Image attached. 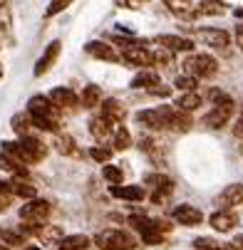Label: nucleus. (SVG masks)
I'll use <instances>...</instances> for the list:
<instances>
[{"label":"nucleus","instance_id":"obj_1","mask_svg":"<svg viewBox=\"0 0 243 250\" xmlns=\"http://www.w3.org/2000/svg\"><path fill=\"white\" fill-rule=\"evenodd\" d=\"M3 154L15 159L18 164H38L47 156V146L35 136H22L20 141H3Z\"/></svg>","mask_w":243,"mask_h":250},{"label":"nucleus","instance_id":"obj_43","mask_svg":"<svg viewBox=\"0 0 243 250\" xmlns=\"http://www.w3.org/2000/svg\"><path fill=\"white\" fill-rule=\"evenodd\" d=\"M69 3H72V0H52V3L47 5V10H45V15L47 18H52V15H57V13H62Z\"/></svg>","mask_w":243,"mask_h":250},{"label":"nucleus","instance_id":"obj_8","mask_svg":"<svg viewBox=\"0 0 243 250\" xmlns=\"http://www.w3.org/2000/svg\"><path fill=\"white\" fill-rule=\"evenodd\" d=\"M114 129H117V122L110 119V117H104V114H97V117L89 119V134H92L97 141H107V139H112Z\"/></svg>","mask_w":243,"mask_h":250},{"label":"nucleus","instance_id":"obj_48","mask_svg":"<svg viewBox=\"0 0 243 250\" xmlns=\"http://www.w3.org/2000/svg\"><path fill=\"white\" fill-rule=\"evenodd\" d=\"M233 248H236V250H243V235H238V238L233 240Z\"/></svg>","mask_w":243,"mask_h":250},{"label":"nucleus","instance_id":"obj_47","mask_svg":"<svg viewBox=\"0 0 243 250\" xmlns=\"http://www.w3.org/2000/svg\"><path fill=\"white\" fill-rule=\"evenodd\" d=\"M236 45H238V50L243 52V30H238V32H236Z\"/></svg>","mask_w":243,"mask_h":250},{"label":"nucleus","instance_id":"obj_44","mask_svg":"<svg viewBox=\"0 0 243 250\" xmlns=\"http://www.w3.org/2000/svg\"><path fill=\"white\" fill-rule=\"evenodd\" d=\"M10 203H13V193H8V191H0V213H5Z\"/></svg>","mask_w":243,"mask_h":250},{"label":"nucleus","instance_id":"obj_11","mask_svg":"<svg viewBox=\"0 0 243 250\" xmlns=\"http://www.w3.org/2000/svg\"><path fill=\"white\" fill-rule=\"evenodd\" d=\"M87 55L97 57V60H104V62H119V52L110 45V42H104V40H92L87 42Z\"/></svg>","mask_w":243,"mask_h":250},{"label":"nucleus","instance_id":"obj_38","mask_svg":"<svg viewBox=\"0 0 243 250\" xmlns=\"http://www.w3.org/2000/svg\"><path fill=\"white\" fill-rule=\"evenodd\" d=\"M196 84H199V80H196V77H191V75H179V77H177V82H174V87L181 89V92H194V89H196Z\"/></svg>","mask_w":243,"mask_h":250},{"label":"nucleus","instance_id":"obj_21","mask_svg":"<svg viewBox=\"0 0 243 250\" xmlns=\"http://www.w3.org/2000/svg\"><path fill=\"white\" fill-rule=\"evenodd\" d=\"M110 193L114 196V198H124V201H142L147 193H144V188L142 186H112L110 188Z\"/></svg>","mask_w":243,"mask_h":250},{"label":"nucleus","instance_id":"obj_20","mask_svg":"<svg viewBox=\"0 0 243 250\" xmlns=\"http://www.w3.org/2000/svg\"><path fill=\"white\" fill-rule=\"evenodd\" d=\"M119 60L136 64V67H147V64H152V52H147L144 47H127V50H122Z\"/></svg>","mask_w":243,"mask_h":250},{"label":"nucleus","instance_id":"obj_50","mask_svg":"<svg viewBox=\"0 0 243 250\" xmlns=\"http://www.w3.org/2000/svg\"><path fill=\"white\" fill-rule=\"evenodd\" d=\"M25 250H40V248H32V245H30V248H25Z\"/></svg>","mask_w":243,"mask_h":250},{"label":"nucleus","instance_id":"obj_33","mask_svg":"<svg viewBox=\"0 0 243 250\" xmlns=\"http://www.w3.org/2000/svg\"><path fill=\"white\" fill-rule=\"evenodd\" d=\"M166 5L171 8L174 15H181V18H191L194 15V5L189 0H166Z\"/></svg>","mask_w":243,"mask_h":250},{"label":"nucleus","instance_id":"obj_37","mask_svg":"<svg viewBox=\"0 0 243 250\" xmlns=\"http://www.w3.org/2000/svg\"><path fill=\"white\" fill-rule=\"evenodd\" d=\"M171 55H174V52H169V50L159 47V50L152 55V64H159V67L169 69V67H171V62H174V57H171Z\"/></svg>","mask_w":243,"mask_h":250},{"label":"nucleus","instance_id":"obj_22","mask_svg":"<svg viewBox=\"0 0 243 250\" xmlns=\"http://www.w3.org/2000/svg\"><path fill=\"white\" fill-rule=\"evenodd\" d=\"M55 149H57L62 156H80L77 141L69 136V134H57V136H55Z\"/></svg>","mask_w":243,"mask_h":250},{"label":"nucleus","instance_id":"obj_52","mask_svg":"<svg viewBox=\"0 0 243 250\" xmlns=\"http://www.w3.org/2000/svg\"><path fill=\"white\" fill-rule=\"evenodd\" d=\"M241 114H243V102H241Z\"/></svg>","mask_w":243,"mask_h":250},{"label":"nucleus","instance_id":"obj_5","mask_svg":"<svg viewBox=\"0 0 243 250\" xmlns=\"http://www.w3.org/2000/svg\"><path fill=\"white\" fill-rule=\"evenodd\" d=\"M52 213V206L43 198H30L22 208H20V218L27 223H45Z\"/></svg>","mask_w":243,"mask_h":250},{"label":"nucleus","instance_id":"obj_32","mask_svg":"<svg viewBox=\"0 0 243 250\" xmlns=\"http://www.w3.org/2000/svg\"><path fill=\"white\" fill-rule=\"evenodd\" d=\"M223 3H216V0H206V3L194 8V15H223Z\"/></svg>","mask_w":243,"mask_h":250},{"label":"nucleus","instance_id":"obj_16","mask_svg":"<svg viewBox=\"0 0 243 250\" xmlns=\"http://www.w3.org/2000/svg\"><path fill=\"white\" fill-rule=\"evenodd\" d=\"M55 106H65V109H75V106L80 104V97L72 92V89H67V87H55L47 97Z\"/></svg>","mask_w":243,"mask_h":250},{"label":"nucleus","instance_id":"obj_13","mask_svg":"<svg viewBox=\"0 0 243 250\" xmlns=\"http://www.w3.org/2000/svg\"><path fill=\"white\" fill-rule=\"evenodd\" d=\"M166 122H169V129L181 131V134H186V131L194 126V119H191L186 112L177 109V106H166Z\"/></svg>","mask_w":243,"mask_h":250},{"label":"nucleus","instance_id":"obj_34","mask_svg":"<svg viewBox=\"0 0 243 250\" xmlns=\"http://www.w3.org/2000/svg\"><path fill=\"white\" fill-rule=\"evenodd\" d=\"M30 126H32V122H30V114H15L13 117V129H15V134L22 139V136H32L30 134Z\"/></svg>","mask_w":243,"mask_h":250},{"label":"nucleus","instance_id":"obj_29","mask_svg":"<svg viewBox=\"0 0 243 250\" xmlns=\"http://www.w3.org/2000/svg\"><path fill=\"white\" fill-rule=\"evenodd\" d=\"M156 84H161V77L156 75V72H139L134 80H132V87L134 89H152V87H156Z\"/></svg>","mask_w":243,"mask_h":250},{"label":"nucleus","instance_id":"obj_9","mask_svg":"<svg viewBox=\"0 0 243 250\" xmlns=\"http://www.w3.org/2000/svg\"><path fill=\"white\" fill-rule=\"evenodd\" d=\"M171 216H174V221H177V223H181V226H186V228H194V226H199V223L203 221V213H201L196 206H189V203L177 206Z\"/></svg>","mask_w":243,"mask_h":250},{"label":"nucleus","instance_id":"obj_28","mask_svg":"<svg viewBox=\"0 0 243 250\" xmlns=\"http://www.w3.org/2000/svg\"><path fill=\"white\" fill-rule=\"evenodd\" d=\"M80 102H82L85 109H94V106H99V104H102V92H99V87H94V84L85 87Z\"/></svg>","mask_w":243,"mask_h":250},{"label":"nucleus","instance_id":"obj_15","mask_svg":"<svg viewBox=\"0 0 243 250\" xmlns=\"http://www.w3.org/2000/svg\"><path fill=\"white\" fill-rule=\"evenodd\" d=\"M208 223H211V228L214 230H219V233H228V230H233L236 226H238V216L236 213H231V210H216L211 218H208Z\"/></svg>","mask_w":243,"mask_h":250},{"label":"nucleus","instance_id":"obj_36","mask_svg":"<svg viewBox=\"0 0 243 250\" xmlns=\"http://www.w3.org/2000/svg\"><path fill=\"white\" fill-rule=\"evenodd\" d=\"M10 35V13L5 8V0H0V40Z\"/></svg>","mask_w":243,"mask_h":250},{"label":"nucleus","instance_id":"obj_10","mask_svg":"<svg viewBox=\"0 0 243 250\" xmlns=\"http://www.w3.org/2000/svg\"><path fill=\"white\" fill-rule=\"evenodd\" d=\"M60 50H62V42L60 40H52L47 47H45V52H43V57L38 60V64H35V77H43L47 69L57 62V57H60Z\"/></svg>","mask_w":243,"mask_h":250},{"label":"nucleus","instance_id":"obj_35","mask_svg":"<svg viewBox=\"0 0 243 250\" xmlns=\"http://www.w3.org/2000/svg\"><path fill=\"white\" fill-rule=\"evenodd\" d=\"M102 176L107 178L112 186H119V184L124 181V173H122V168H117V166H102Z\"/></svg>","mask_w":243,"mask_h":250},{"label":"nucleus","instance_id":"obj_27","mask_svg":"<svg viewBox=\"0 0 243 250\" xmlns=\"http://www.w3.org/2000/svg\"><path fill=\"white\" fill-rule=\"evenodd\" d=\"M102 114L110 117V119H114V122H122L127 112H124V106H122L117 99H102Z\"/></svg>","mask_w":243,"mask_h":250},{"label":"nucleus","instance_id":"obj_17","mask_svg":"<svg viewBox=\"0 0 243 250\" xmlns=\"http://www.w3.org/2000/svg\"><path fill=\"white\" fill-rule=\"evenodd\" d=\"M231 114H233V106H214V109L203 117V124L208 129H221V126L228 124Z\"/></svg>","mask_w":243,"mask_h":250},{"label":"nucleus","instance_id":"obj_40","mask_svg":"<svg viewBox=\"0 0 243 250\" xmlns=\"http://www.w3.org/2000/svg\"><path fill=\"white\" fill-rule=\"evenodd\" d=\"M0 238H3V245H25V235H20L18 230H0Z\"/></svg>","mask_w":243,"mask_h":250},{"label":"nucleus","instance_id":"obj_14","mask_svg":"<svg viewBox=\"0 0 243 250\" xmlns=\"http://www.w3.org/2000/svg\"><path fill=\"white\" fill-rule=\"evenodd\" d=\"M156 42L169 52H191L194 50V42L189 38H181V35H159Z\"/></svg>","mask_w":243,"mask_h":250},{"label":"nucleus","instance_id":"obj_25","mask_svg":"<svg viewBox=\"0 0 243 250\" xmlns=\"http://www.w3.org/2000/svg\"><path fill=\"white\" fill-rule=\"evenodd\" d=\"M92 245V240L87 235H62L60 240V250H87Z\"/></svg>","mask_w":243,"mask_h":250},{"label":"nucleus","instance_id":"obj_19","mask_svg":"<svg viewBox=\"0 0 243 250\" xmlns=\"http://www.w3.org/2000/svg\"><path fill=\"white\" fill-rule=\"evenodd\" d=\"M216 203L221 208H228V206H241L243 203V184H231L221 191V196L216 198Z\"/></svg>","mask_w":243,"mask_h":250},{"label":"nucleus","instance_id":"obj_41","mask_svg":"<svg viewBox=\"0 0 243 250\" xmlns=\"http://www.w3.org/2000/svg\"><path fill=\"white\" fill-rule=\"evenodd\" d=\"M194 245H196L199 250H221V248H223V243H219V240H214V238H196Z\"/></svg>","mask_w":243,"mask_h":250},{"label":"nucleus","instance_id":"obj_45","mask_svg":"<svg viewBox=\"0 0 243 250\" xmlns=\"http://www.w3.org/2000/svg\"><path fill=\"white\" fill-rule=\"evenodd\" d=\"M149 94H154V97H169L171 94V87H164V84H156V87H152V89H147Z\"/></svg>","mask_w":243,"mask_h":250},{"label":"nucleus","instance_id":"obj_49","mask_svg":"<svg viewBox=\"0 0 243 250\" xmlns=\"http://www.w3.org/2000/svg\"><path fill=\"white\" fill-rule=\"evenodd\" d=\"M236 18H243V8H236V13H233Z\"/></svg>","mask_w":243,"mask_h":250},{"label":"nucleus","instance_id":"obj_2","mask_svg":"<svg viewBox=\"0 0 243 250\" xmlns=\"http://www.w3.org/2000/svg\"><path fill=\"white\" fill-rule=\"evenodd\" d=\"M94 243H97L99 250H134V248H136V240H134L129 233L114 230V228L97 233V235H94Z\"/></svg>","mask_w":243,"mask_h":250},{"label":"nucleus","instance_id":"obj_23","mask_svg":"<svg viewBox=\"0 0 243 250\" xmlns=\"http://www.w3.org/2000/svg\"><path fill=\"white\" fill-rule=\"evenodd\" d=\"M144 184H147V186H154L156 193H164V196H169V193L174 191V181H171L169 176H164V173H149V176L144 178Z\"/></svg>","mask_w":243,"mask_h":250},{"label":"nucleus","instance_id":"obj_46","mask_svg":"<svg viewBox=\"0 0 243 250\" xmlns=\"http://www.w3.org/2000/svg\"><path fill=\"white\" fill-rule=\"evenodd\" d=\"M233 136L243 141V117H241V119L236 122V126H233Z\"/></svg>","mask_w":243,"mask_h":250},{"label":"nucleus","instance_id":"obj_3","mask_svg":"<svg viewBox=\"0 0 243 250\" xmlns=\"http://www.w3.org/2000/svg\"><path fill=\"white\" fill-rule=\"evenodd\" d=\"M184 69L196 80H211L219 72V62L211 55H191L184 62Z\"/></svg>","mask_w":243,"mask_h":250},{"label":"nucleus","instance_id":"obj_31","mask_svg":"<svg viewBox=\"0 0 243 250\" xmlns=\"http://www.w3.org/2000/svg\"><path fill=\"white\" fill-rule=\"evenodd\" d=\"M112 146L117 149V151H124V149H129L132 146V134L124 129V126H117L114 129V134H112Z\"/></svg>","mask_w":243,"mask_h":250},{"label":"nucleus","instance_id":"obj_51","mask_svg":"<svg viewBox=\"0 0 243 250\" xmlns=\"http://www.w3.org/2000/svg\"><path fill=\"white\" fill-rule=\"evenodd\" d=\"M0 250H8V245H0Z\"/></svg>","mask_w":243,"mask_h":250},{"label":"nucleus","instance_id":"obj_53","mask_svg":"<svg viewBox=\"0 0 243 250\" xmlns=\"http://www.w3.org/2000/svg\"><path fill=\"white\" fill-rule=\"evenodd\" d=\"M0 77H3V67H0Z\"/></svg>","mask_w":243,"mask_h":250},{"label":"nucleus","instance_id":"obj_4","mask_svg":"<svg viewBox=\"0 0 243 250\" xmlns=\"http://www.w3.org/2000/svg\"><path fill=\"white\" fill-rule=\"evenodd\" d=\"M129 226L142 233V240L147 245H164V233L159 230V221H152L147 216H129Z\"/></svg>","mask_w":243,"mask_h":250},{"label":"nucleus","instance_id":"obj_30","mask_svg":"<svg viewBox=\"0 0 243 250\" xmlns=\"http://www.w3.org/2000/svg\"><path fill=\"white\" fill-rule=\"evenodd\" d=\"M0 168H5V171L15 173L18 178H25V176H27V168H25L22 164H18L15 159H10L8 154H3V151H0Z\"/></svg>","mask_w":243,"mask_h":250},{"label":"nucleus","instance_id":"obj_6","mask_svg":"<svg viewBox=\"0 0 243 250\" xmlns=\"http://www.w3.org/2000/svg\"><path fill=\"white\" fill-rule=\"evenodd\" d=\"M139 124H144L147 129L152 131H164L169 129V122H166V106H159V109H144L136 114Z\"/></svg>","mask_w":243,"mask_h":250},{"label":"nucleus","instance_id":"obj_24","mask_svg":"<svg viewBox=\"0 0 243 250\" xmlns=\"http://www.w3.org/2000/svg\"><path fill=\"white\" fill-rule=\"evenodd\" d=\"M8 186H10V193L13 196H20V198H27V201L38 196L35 186L27 184V181H22V178H13V181H8Z\"/></svg>","mask_w":243,"mask_h":250},{"label":"nucleus","instance_id":"obj_26","mask_svg":"<svg viewBox=\"0 0 243 250\" xmlns=\"http://www.w3.org/2000/svg\"><path fill=\"white\" fill-rule=\"evenodd\" d=\"M177 109H181V112H186V114H191V112H196L199 106H201V97L196 94V92H184L179 99H177Z\"/></svg>","mask_w":243,"mask_h":250},{"label":"nucleus","instance_id":"obj_12","mask_svg":"<svg viewBox=\"0 0 243 250\" xmlns=\"http://www.w3.org/2000/svg\"><path fill=\"white\" fill-rule=\"evenodd\" d=\"M199 38H201L208 47H216V50H223V47H228V42H231L228 32H226V30H219V27H203V30H199Z\"/></svg>","mask_w":243,"mask_h":250},{"label":"nucleus","instance_id":"obj_39","mask_svg":"<svg viewBox=\"0 0 243 250\" xmlns=\"http://www.w3.org/2000/svg\"><path fill=\"white\" fill-rule=\"evenodd\" d=\"M208 99L214 102V106H233V99L226 92H221V89H211L208 92Z\"/></svg>","mask_w":243,"mask_h":250},{"label":"nucleus","instance_id":"obj_7","mask_svg":"<svg viewBox=\"0 0 243 250\" xmlns=\"http://www.w3.org/2000/svg\"><path fill=\"white\" fill-rule=\"evenodd\" d=\"M27 114L30 117H38V119H57L55 114V104L43 97V94H35L30 102H27Z\"/></svg>","mask_w":243,"mask_h":250},{"label":"nucleus","instance_id":"obj_54","mask_svg":"<svg viewBox=\"0 0 243 250\" xmlns=\"http://www.w3.org/2000/svg\"><path fill=\"white\" fill-rule=\"evenodd\" d=\"M238 30H243V27H238Z\"/></svg>","mask_w":243,"mask_h":250},{"label":"nucleus","instance_id":"obj_42","mask_svg":"<svg viewBox=\"0 0 243 250\" xmlns=\"http://www.w3.org/2000/svg\"><path fill=\"white\" fill-rule=\"evenodd\" d=\"M89 156H92L94 161H99V164H107V161L112 159V149H104V146H94V149L89 151Z\"/></svg>","mask_w":243,"mask_h":250},{"label":"nucleus","instance_id":"obj_18","mask_svg":"<svg viewBox=\"0 0 243 250\" xmlns=\"http://www.w3.org/2000/svg\"><path fill=\"white\" fill-rule=\"evenodd\" d=\"M35 238L45 245H57L62 240V228L60 226H47V223H38L35 226Z\"/></svg>","mask_w":243,"mask_h":250}]
</instances>
